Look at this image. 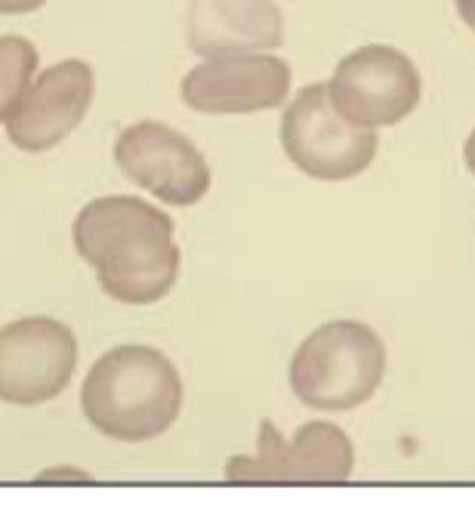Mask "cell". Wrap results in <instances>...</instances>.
<instances>
[{"mask_svg": "<svg viewBox=\"0 0 475 512\" xmlns=\"http://www.w3.org/2000/svg\"><path fill=\"white\" fill-rule=\"evenodd\" d=\"M71 238L99 287L124 306H152L176 284L173 219L149 201L133 195L96 198L78 213Z\"/></svg>", "mask_w": 475, "mask_h": 512, "instance_id": "cell-1", "label": "cell"}, {"mask_svg": "<svg viewBox=\"0 0 475 512\" xmlns=\"http://www.w3.org/2000/svg\"><path fill=\"white\" fill-rule=\"evenodd\" d=\"M81 411L105 438L124 445L152 442L182 411V377L161 349L115 346L90 368Z\"/></svg>", "mask_w": 475, "mask_h": 512, "instance_id": "cell-2", "label": "cell"}, {"mask_svg": "<svg viewBox=\"0 0 475 512\" xmlns=\"http://www.w3.org/2000/svg\"><path fill=\"white\" fill-rule=\"evenodd\" d=\"M383 377V340L374 327L352 318L321 324L290 361V389L315 411H352L374 398Z\"/></svg>", "mask_w": 475, "mask_h": 512, "instance_id": "cell-3", "label": "cell"}, {"mask_svg": "<svg viewBox=\"0 0 475 512\" xmlns=\"http://www.w3.org/2000/svg\"><path fill=\"white\" fill-rule=\"evenodd\" d=\"M281 145L306 176L346 182L371 167L380 139L377 130L355 127L337 112L327 84H309L284 108Z\"/></svg>", "mask_w": 475, "mask_h": 512, "instance_id": "cell-4", "label": "cell"}, {"mask_svg": "<svg viewBox=\"0 0 475 512\" xmlns=\"http://www.w3.org/2000/svg\"><path fill=\"white\" fill-rule=\"evenodd\" d=\"M355 451L349 435L334 423H306L287 438L272 420L260 423V442L253 457H232L226 479L241 485H340L352 479Z\"/></svg>", "mask_w": 475, "mask_h": 512, "instance_id": "cell-5", "label": "cell"}, {"mask_svg": "<svg viewBox=\"0 0 475 512\" xmlns=\"http://www.w3.org/2000/svg\"><path fill=\"white\" fill-rule=\"evenodd\" d=\"M337 112L364 130L395 127L405 121L423 96L417 65L395 47L371 44L340 59L327 84Z\"/></svg>", "mask_w": 475, "mask_h": 512, "instance_id": "cell-6", "label": "cell"}, {"mask_svg": "<svg viewBox=\"0 0 475 512\" xmlns=\"http://www.w3.org/2000/svg\"><path fill=\"white\" fill-rule=\"evenodd\" d=\"M78 340L56 318H19L0 327V401L44 405L75 377Z\"/></svg>", "mask_w": 475, "mask_h": 512, "instance_id": "cell-7", "label": "cell"}, {"mask_svg": "<svg viewBox=\"0 0 475 512\" xmlns=\"http://www.w3.org/2000/svg\"><path fill=\"white\" fill-rule=\"evenodd\" d=\"M121 173L170 207H192L210 192V167L189 136L161 124H130L115 142Z\"/></svg>", "mask_w": 475, "mask_h": 512, "instance_id": "cell-8", "label": "cell"}, {"mask_svg": "<svg viewBox=\"0 0 475 512\" xmlns=\"http://www.w3.org/2000/svg\"><path fill=\"white\" fill-rule=\"evenodd\" d=\"M290 65L269 53L219 56L195 65L179 84V96L201 115H253L287 102Z\"/></svg>", "mask_w": 475, "mask_h": 512, "instance_id": "cell-9", "label": "cell"}, {"mask_svg": "<svg viewBox=\"0 0 475 512\" xmlns=\"http://www.w3.org/2000/svg\"><path fill=\"white\" fill-rule=\"evenodd\" d=\"M93 102V68L65 59L47 68L7 115V136L19 152H50L75 130Z\"/></svg>", "mask_w": 475, "mask_h": 512, "instance_id": "cell-10", "label": "cell"}, {"mask_svg": "<svg viewBox=\"0 0 475 512\" xmlns=\"http://www.w3.org/2000/svg\"><path fill=\"white\" fill-rule=\"evenodd\" d=\"M186 38L204 59L278 50L284 16L275 0H189Z\"/></svg>", "mask_w": 475, "mask_h": 512, "instance_id": "cell-11", "label": "cell"}, {"mask_svg": "<svg viewBox=\"0 0 475 512\" xmlns=\"http://www.w3.org/2000/svg\"><path fill=\"white\" fill-rule=\"evenodd\" d=\"M38 71V50L22 34H4L0 38V121L19 105V99L34 84Z\"/></svg>", "mask_w": 475, "mask_h": 512, "instance_id": "cell-12", "label": "cell"}, {"mask_svg": "<svg viewBox=\"0 0 475 512\" xmlns=\"http://www.w3.org/2000/svg\"><path fill=\"white\" fill-rule=\"evenodd\" d=\"M47 0H0V16H22L41 10Z\"/></svg>", "mask_w": 475, "mask_h": 512, "instance_id": "cell-13", "label": "cell"}, {"mask_svg": "<svg viewBox=\"0 0 475 512\" xmlns=\"http://www.w3.org/2000/svg\"><path fill=\"white\" fill-rule=\"evenodd\" d=\"M454 7H457L460 19L469 25V31L475 34V0H454Z\"/></svg>", "mask_w": 475, "mask_h": 512, "instance_id": "cell-14", "label": "cell"}, {"mask_svg": "<svg viewBox=\"0 0 475 512\" xmlns=\"http://www.w3.org/2000/svg\"><path fill=\"white\" fill-rule=\"evenodd\" d=\"M463 161H466L469 173L475 176V130L469 133V139H466V145H463Z\"/></svg>", "mask_w": 475, "mask_h": 512, "instance_id": "cell-15", "label": "cell"}]
</instances>
